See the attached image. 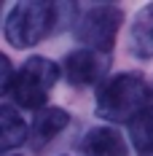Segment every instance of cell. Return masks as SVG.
Segmentation results:
<instances>
[{"label":"cell","mask_w":153,"mask_h":156,"mask_svg":"<svg viewBox=\"0 0 153 156\" xmlns=\"http://www.w3.org/2000/svg\"><path fill=\"white\" fill-rule=\"evenodd\" d=\"M11 156H19V154H11Z\"/></svg>","instance_id":"7c38bea8"},{"label":"cell","mask_w":153,"mask_h":156,"mask_svg":"<svg viewBox=\"0 0 153 156\" xmlns=\"http://www.w3.org/2000/svg\"><path fill=\"white\" fill-rule=\"evenodd\" d=\"M129 140L137 156H153V102L129 121Z\"/></svg>","instance_id":"30bf717a"},{"label":"cell","mask_w":153,"mask_h":156,"mask_svg":"<svg viewBox=\"0 0 153 156\" xmlns=\"http://www.w3.org/2000/svg\"><path fill=\"white\" fill-rule=\"evenodd\" d=\"M59 81V65L48 57H30L11 78V100L24 110L46 108V100L51 89Z\"/></svg>","instance_id":"3957f363"},{"label":"cell","mask_w":153,"mask_h":156,"mask_svg":"<svg viewBox=\"0 0 153 156\" xmlns=\"http://www.w3.org/2000/svg\"><path fill=\"white\" fill-rule=\"evenodd\" d=\"M57 32V3L22 0L5 16V41L14 48H32Z\"/></svg>","instance_id":"7a4b0ae2"},{"label":"cell","mask_w":153,"mask_h":156,"mask_svg":"<svg viewBox=\"0 0 153 156\" xmlns=\"http://www.w3.org/2000/svg\"><path fill=\"white\" fill-rule=\"evenodd\" d=\"M78 151L83 156H126L129 145H126L118 129L94 126L89 132H83V137L78 140Z\"/></svg>","instance_id":"8992f818"},{"label":"cell","mask_w":153,"mask_h":156,"mask_svg":"<svg viewBox=\"0 0 153 156\" xmlns=\"http://www.w3.org/2000/svg\"><path fill=\"white\" fill-rule=\"evenodd\" d=\"M0 8H3V5H0Z\"/></svg>","instance_id":"4fadbf2b"},{"label":"cell","mask_w":153,"mask_h":156,"mask_svg":"<svg viewBox=\"0 0 153 156\" xmlns=\"http://www.w3.org/2000/svg\"><path fill=\"white\" fill-rule=\"evenodd\" d=\"M11 78H14V65H11V59L0 51V94H5L11 89Z\"/></svg>","instance_id":"8fae6325"},{"label":"cell","mask_w":153,"mask_h":156,"mask_svg":"<svg viewBox=\"0 0 153 156\" xmlns=\"http://www.w3.org/2000/svg\"><path fill=\"white\" fill-rule=\"evenodd\" d=\"M123 24V11L118 5H92L75 22V38L83 48L99 54H113V41Z\"/></svg>","instance_id":"277c9868"},{"label":"cell","mask_w":153,"mask_h":156,"mask_svg":"<svg viewBox=\"0 0 153 156\" xmlns=\"http://www.w3.org/2000/svg\"><path fill=\"white\" fill-rule=\"evenodd\" d=\"M129 54L137 59H153V3L142 5L129 27Z\"/></svg>","instance_id":"ba28073f"},{"label":"cell","mask_w":153,"mask_h":156,"mask_svg":"<svg viewBox=\"0 0 153 156\" xmlns=\"http://www.w3.org/2000/svg\"><path fill=\"white\" fill-rule=\"evenodd\" d=\"M107 67H110V54H99L92 48H75L62 59L59 76H64L70 86H89V83L105 81Z\"/></svg>","instance_id":"5b68a950"},{"label":"cell","mask_w":153,"mask_h":156,"mask_svg":"<svg viewBox=\"0 0 153 156\" xmlns=\"http://www.w3.org/2000/svg\"><path fill=\"white\" fill-rule=\"evenodd\" d=\"M153 102L151 81L140 73H116L99 81L94 92L97 116L110 124H129L145 105Z\"/></svg>","instance_id":"6da1fadb"},{"label":"cell","mask_w":153,"mask_h":156,"mask_svg":"<svg viewBox=\"0 0 153 156\" xmlns=\"http://www.w3.org/2000/svg\"><path fill=\"white\" fill-rule=\"evenodd\" d=\"M27 132H30V126L24 124L19 110L0 105V156H8L11 151L22 148L27 143Z\"/></svg>","instance_id":"9c48e42d"},{"label":"cell","mask_w":153,"mask_h":156,"mask_svg":"<svg viewBox=\"0 0 153 156\" xmlns=\"http://www.w3.org/2000/svg\"><path fill=\"white\" fill-rule=\"evenodd\" d=\"M67 124H70L67 110L57 108V105H46V108H40L38 113H35V119H32L30 132H27V137H30L32 148H40V145L51 143Z\"/></svg>","instance_id":"52a82bcc"}]
</instances>
